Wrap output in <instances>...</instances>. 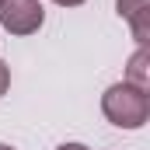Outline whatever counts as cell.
<instances>
[{
  "mask_svg": "<svg viewBox=\"0 0 150 150\" xmlns=\"http://www.w3.org/2000/svg\"><path fill=\"white\" fill-rule=\"evenodd\" d=\"M115 11H119V18L129 21L136 45H147L150 42V0H115Z\"/></svg>",
  "mask_w": 150,
  "mask_h": 150,
  "instance_id": "3",
  "label": "cell"
},
{
  "mask_svg": "<svg viewBox=\"0 0 150 150\" xmlns=\"http://www.w3.org/2000/svg\"><path fill=\"white\" fill-rule=\"evenodd\" d=\"M52 4H59V7H80L84 0H52Z\"/></svg>",
  "mask_w": 150,
  "mask_h": 150,
  "instance_id": "7",
  "label": "cell"
},
{
  "mask_svg": "<svg viewBox=\"0 0 150 150\" xmlns=\"http://www.w3.org/2000/svg\"><path fill=\"white\" fill-rule=\"evenodd\" d=\"M122 80L133 84V87L150 91V49H147V45H140V49L129 56V63H126V77H122Z\"/></svg>",
  "mask_w": 150,
  "mask_h": 150,
  "instance_id": "4",
  "label": "cell"
},
{
  "mask_svg": "<svg viewBox=\"0 0 150 150\" xmlns=\"http://www.w3.org/2000/svg\"><path fill=\"white\" fill-rule=\"evenodd\" d=\"M7 87H11V67H7V63L0 59V98L7 94Z\"/></svg>",
  "mask_w": 150,
  "mask_h": 150,
  "instance_id": "5",
  "label": "cell"
},
{
  "mask_svg": "<svg viewBox=\"0 0 150 150\" xmlns=\"http://www.w3.org/2000/svg\"><path fill=\"white\" fill-rule=\"evenodd\" d=\"M45 25L42 0H0V28L11 35H35Z\"/></svg>",
  "mask_w": 150,
  "mask_h": 150,
  "instance_id": "2",
  "label": "cell"
},
{
  "mask_svg": "<svg viewBox=\"0 0 150 150\" xmlns=\"http://www.w3.org/2000/svg\"><path fill=\"white\" fill-rule=\"evenodd\" d=\"M56 150H91V147H87V143H59Z\"/></svg>",
  "mask_w": 150,
  "mask_h": 150,
  "instance_id": "6",
  "label": "cell"
},
{
  "mask_svg": "<svg viewBox=\"0 0 150 150\" xmlns=\"http://www.w3.org/2000/svg\"><path fill=\"white\" fill-rule=\"evenodd\" d=\"M0 150H14V147H11V143H0Z\"/></svg>",
  "mask_w": 150,
  "mask_h": 150,
  "instance_id": "8",
  "label": "cell"
},
{
  "mask_svg": "<svg viewBox=\"0 0 150 150\" xmlns=\"http://www.w3.org/2000/svg\"><path fill=\"white\" fill-rule=\"evenodd\" d=\"M101 112L105 119L119 126V129H143L150 122V91L143 87H133V84H126V80H119L112 87H105V94H101Z\"/></svg>",
  "mask_w": 150,
  "mask_h": 150,
  "instance_id": "1",
  "label": "cell"
}]
</instances>
